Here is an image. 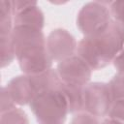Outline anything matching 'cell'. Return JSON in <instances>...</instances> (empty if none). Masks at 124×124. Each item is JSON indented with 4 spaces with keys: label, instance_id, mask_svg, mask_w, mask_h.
Masks as SVG:
<instances>
[{
    "label": "cell",
    "instance_id": "cell-1",
    "mask_svg": "<svg viewBox=\"0 0 124 124\" xmlns=\"http://www.w3.org/2000/svg\"><path fill=\"white\" fill-rule=\"evenodd\" d=\"M124 47V30L113 20L103 31L84 36L78 43L77 54L92 70H100L113 62Z\"/></svg>",
    "mask_w": 124,
    "mask_h": 124
},
{
    "label": "cell",
    "instance_id": "cell-2",
    "mask_svg": "<svg viewBox=\"0 0 124 124\" xmlns=\"http://www.w3.org/2000/svg\"><path fill=\"white\" fill-rule=\"evenodd\" d=\"M12 40L16 58L25 75H34L51 68L52 59L46 49V39L42 30L14 26Z\"/></svg>",
    "mask_w": 124,
    "mask_h": 124
},
{
    "label": "cell",
    "instance_id": "cell-3",
    "mask_svg": "<svg viewBox=\"0 0 124 124\" xmlns=\"http://www.w3.org/2000/svg\"><path fill=\"white\" fill-rule=\"evenodd\" d=\"M29 106L39 124H64L69 113L67 101L59 88L39 93Z\"/></svg>",
    "mask_w": 124,
    "mask_h": 124
},
{
    "label": "cell",
    "instance_id": "cell-4",
    "mask_svg": "<svg viewBox=\"0 0 124 124\" xmlns=\"http://www.w3.org/2000/svg\"><path fill=\"white\" fill-rule=\"evenodd\" d=\"M109 3L92 1L81 7L77 16V26L84 36L95 35L109 25L112 21Z\"/></svg>",
    "mask_w": 124,
    "mask_h": 124
},
{
    "label": "cell",
    "instance_id": "cell-5",
    "mask_svg": "<svg viewBox=\"0 0 124 124\" xmlns=\"http://www.w3.org/2000/svg\"><path fill=\"white\" fill-rule=\"evenodd\" d=\"M112 101L108 83L89 82L83 88V111L94 116L108 115Z\"/></svg>",
    "mask_w": 124,
    "mask_h": 124
},
{
    "label": "cell",
    "instance_id": "cell-6",
    "mask_svg": "<svg viewBox=\"0 0 124 124\" xmlns=\"http://www.w3.org/2000/svg\"><path fill=\"white\" fill-rule=\"evenodd\" d=\"M57 75L65 84L84 87L89 83L92 69L78 54H74L57 64Z\"/></svg>",
    "mask_w": 124,
    "mask_h": 124
},
{
    "label": "cell",
    "instance_id": "cell-7",
    "mask_svg": "<svg viewBox=\"0 0 124 124\" xmlns=\"http://www.w3.org/2000/svg\"><path fill=\"white\" fill-rule=\"evenodd\" d=\"M78 43L75 37L66 29H53L46 37V49L52 60L60 62L77 51Z\"/></svg>",
    "mask_w": 124,
    "mask_h": 124
},
{
    "label": "cell",
    "instance_id": "cell-8",
    "mask_svg": "<svg viewBox=\"0 0 124 124\" xmlns=\"http://www.w3.org/2000/svg\"><path fill=\"white\" fill-rule=\"evenodd\" d=\"M5 87L16 105L30 104L36 96L29 76L25 74L13 78Z\"/></svg>",
    "mask_w": 124,
    "mask_h": 124
},
{
    "label": "cell",
    "instance_id": "cell-9",
    "mask_svg": "<svg viewBox=\"0 0 124 124\" xmlns=\"http://www.w3.org/2000/svg\"><path fill=\"white\" fill-rule=\"evenodd\" d=\"M44 24L45 16L38 4L14 15V26H23L42 30Z\"/></svg>",
    "mask_w": 124,
    "mask_h": 124
},
{
    "label": "cell",
    "instance_id": "cell-10",
    "mask_svg": "<svg viewBox=\"0 0 124 124\" xmlns=\"http://www.w3.org/2000/svg\"><path fill=\"white\" fill-rule=\"evenodd\" d=\"M28 76L36 95L44 91L57 89L61 84L56 70H53L51 68L45 72L34 75H28Z\"/></svg>",
    "mask_w": 124,
    "mask_h": 124
},
{
    "label": "cell",
    "instance_id": "cell-11",
    "mask_svg": "<svg viewBox=\"0 0 124 124\" xmlns=\"http://www.w3.org/2000/svg\"><path fill=\"white\" fill-rule=\"evenodd\" d=\"M83 88L84 87L82 86L70 85L61 82L59 89L67 101L69 112L78 113L83 111Z\"/></svg>",
    "mask_w": 124,
    "mask_h": 124
},
{
    "label": "cell",
    "instance_id": "cell-12",
    "mask_svg": "<svg viewBox=\"0 0 124 124\" xmlns=\"http://www.w3.org/2000/svg\"><path fill=\"white\" fill-rule=\"evenodd\" d=\"M14 29L12 1H0V36H7Z\"/></svg>",
    "mask_w": 124,
    "mask_h": 124
},
{
    "label": "cell",
    "instance_id": "cell-13",
    "mask_svg": "<svg viewBox=\"0 0 124 124\" xmlns=\"http://www.w3.org/2000/svg\"><path fill=\"white\" fill-rule=\"evenodd\" d=\"M0 54H1V67L11 64L15 59V47L12 40V33L7 36H0Z\"/></svg>",
    "mask_w": 124,
    "mask_h": 124
},
{
    "label": "cell",
    "instance_id": "cell-14",
    "mask_svg": "<svg viewBox=\"0 0 124 124\" xmlns=\"http://www.w3.org/2000/svg\"><path fill=\"white\" fill-rule=\"evenodd\" d=\"M0 124H29L26 113L18 108H14L1 113Z\"/></svg>",
    "mask_w": 124,
    "mask_h": 124
},
{
    "label": "cell",
    "instance_id": "cell-15",
    "mask_svg": "<svg viewBox=\"0 0 124 124\" xmlns=\"http://www.w3.org/2000/svg\"><path fill=\"white\" fill-rule=\"evenodd\" d=\"M112 100L124 99V74L117 73L108 83Z\"/></svg>",
    "mask_w": 124,
    "mask_h": 124
},
{
    "label": "cell",
    "instance_id": "cell-16",
    "mask_svg": "<svg viewBox=\"0 0 124 124\" xmlns=\"http://www.w3.org/2000/svg\"><path fill=\"white\" fill-rule=\"evenodd\" d=\"M111 18L124 30V1H112L109 3Z\"/></svg>",
    "mask_w": 124,
    "mask_h": 124
},
{
    "label": "cell",
    "instance_id": "cell-17",
    "mask_svg": "<svg viewBox=\"0 0 124 124\" xmlns=\"http://www.w3.org/2000/svg\"><path fill=\"white\" fill-rule=\"evenodd\" d=\"M108 118L124 123V99L113 100L108 113Z\"/></svg>",
    "mask_w": 124,
    "mask_h": 124
},
{
    "label": "cell",
    "instance_id": "cell-18",
    "mask_svg": "<svg viewBox=\"0 0 124 124\" xmlns=\"http://www.w3.org/2000/svg\"><path fill=\"white\" fill-rule=\"evenodd\" d=\"M70 124H100L97 116H94L86 111L75 113Z\"/></svg>",
    "mask_w": 124,
    "mask_h": 124
},
{
    "label": "cell",
    "instance_id": "cell-19",
    "mask_svg": "<svg viewBox=\"0 0 124 124\" xmlns=\"http://www.w3.org/2000/svg\"><path fill=\"white\" fill-rule=\"evenodd\" d=\"M16 106L15 102L13 101L10 93L6 89V87H2L1 90V113L8 111L12 108H14Z\"/></svg>",
    "mask_w": 124,
    "mask_h": 124
},
{
    "label": "cell",
    "instance_id": "cell-20",
    "mask_svg": "<svg viewBox=\"0 0 124 124\" xmlns=\"http://www.w3.org/2000/svg\"><path fill=\"white\" fill-rule=\"evenodd\" d=\"M38 3L36 1H12V7H13V14H18L32 6L37 5Z\"/></svg>",
    "mask_w": 124,
    "mask_h": 124
},
{
    "label": "cell",
    "instance_id": "cell-21",
    "mask_svg": "<svg viewBox=\"0 0 124 124\" xmlns=\"http://www.w3.org/2000/svg\"><path fill=\"white\" fill-rule=\"evenodd\" d=\"M113 66L119 73L124 74V47L113 60Z\"/></svg>",
    "mask_w": 124,
    "mask_h": 124
},
{
    "label": "cell",
    "instance_id": "cell-22",
    "mask_svg": "<svg viewBox=\"0 0 124 124\" xmlns=\"http://www.w3.org/2000/svg\"><path fill=\"white\" fill-rule=\"evenodd\" d=\"M101 124H124V123H121V122H119L117 120H114V119H111V118H107Z\"/></svg>",
    "mask_w": 124,
    "mask_h": 124
}]
</instances>
